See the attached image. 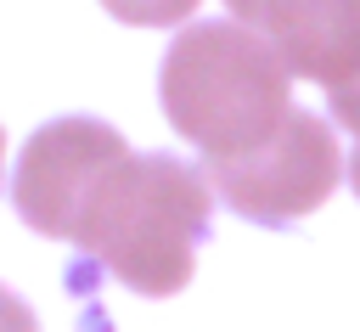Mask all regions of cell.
<instances>
[{"mask_svg":"<svg viewBox=\"0 0 360 332\" xmlns=\"http://www.w3.org/2000/svg\"><path fill=\"white\" fill-rule=\"evenodd\" d=\"M208 214L214 186L202 169H191L174 152H129L101 174L68 242L129 293L169 298L197 270Z\"/></svg>","mask_w":360,"mask_h":332,"instance_id":"cell-1","label":"cell"},{"mask_svg":"<svg viewBox=\"0 0 360 332\" xmlns=\"http://www.w3.org/2000/svg\"><path fill=\"white\" fill-rule=\"evenodd\" d=\"M158 96L180 141L208 163L264 146L292 113V73L264 34L236 17L186 23L158 68Z\"/></svg>","mask_w":360,"mask_h":332,"instance_id":"cell-2","label":"cell"},{"mask_svg":"<svg viewBox=\"0 0 360 332\" xmlns=\"http://www.w3.org/2000/svg\"><path fill=\"white\" fill-rule=\"evenodd\" d=\"M202 174L231 214H242L248 225L281 231V225H298L304 214H315L338 191V180L349 174V158L338 152L332 124L292 107L264 146L225 158V163H208Z\"/></svg>","mask_w":360,"mask_h":332,"instance_id":"cell-3","label":"cell"},{"mask_svg":"<svg viewBox=\"0 0 360 332\" xmlns=\"http://www.w3.org/2000/svg\"><path fill=\"white\" fill-rule=\"evenodd\" d=\"M129 158V141L101 124V118H51L22 141L17 174H11V203L22 214L28 231L68 242L90 191L101 186V174Z\"/></svg>","mask_w":360,"mask_h":332,"instance_id":"cell-4","label":"cell"},{"mask_svg":"<svg viewBox=\"0 0 360 332\" xmlns=\"http://www.w3.org/2000/svg\"><path fill=\"white\" fill-rule=\"evenodd\" d=\"M225 11L264 34L292 79L326 90L360 68V0H225Z\"/></svg>","mask_w":360,"mask_h":332,"instance_id":"cell-5","label":"cell"},{"mask_svg":"<svg viewBox=\"0 0 360 332\" xmlns=\"http://www.w3.org/2000/svg\"><path fill=\"white\" fill-rule=\"evenodd\" d=\"M101 6L129 28H169V23H186L202 0H101Z\"/></svg>","mask_w":360,"mask_h":332,"instance_id":"cell-6","label":"cell"},{"mask_svg":"<svg viewBox=\"0 0 360 332\" xmlns=\"http://www.w3.org/2000/svg\"><path fill=\"white\" fill-rule=\"evenodd\" d=\"M326 107H332V118L360 141V68L349 73V79H338V84H326Z\"/></svg>","mask_w":360,"mask_h":332,"instance_id":"cell-7","label":"cell"},{"mask_svg":"<svg viewBox=\"0 0 360 332\" xmlns=\"http://www.w3.org/2000/svg\"><path fill=\"white\" fill-rule=\"evenodd\" d=\"M0 332H39V321H34V309L11 293V287H0Z\"/></svg>","mask_w":360,"mask_h":332,"instance_id":"cell-8","label":"cell"},{"mask_svg":"<svg viewBox=\"0 0 360 332\" xmlns=\"http://www.w3.org/2000/svg\"><path fill=\"white\" fill-rule=\"evenodd\" d=\"M349 186H354V197H360V141H354V152H349Z\"/></svg>","mask_w":360,"mask_h":332,"instance_id":"cell-9","label":"cell"},{"mask_svg":"<svg viewBox=\"0 0 360 332\" xmlns=\"http://www.w3.org/2000/svg\"><path fill=\"white\" fill-rule=\"evenodd\" d=\"M0 163H6V129H0Z\"/></svg>","mask_w":360,"mask_h":332,"instance_id":"cell-10","label":"cell"}]
</instances>
